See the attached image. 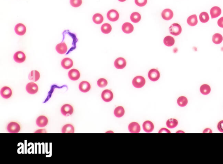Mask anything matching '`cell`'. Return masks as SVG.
Instances as JSON below:
<instances>
[{
    "mask_svg": "<svg viewBox=\"0 0 223 164\" xmlns=\"http://www.w3.org/2000/svg\"><path fill=\"white\" fill-rule=\"evenodd\" d=\"M143 128L144 131L146 132L151 133L153 132L154 129V125L151 121H146L143 124Z\"/></svg>",
    "mask_w": 223,
    "mask_h": 164,
    "instance_id": "9a60e30c",
    "label": "cell"
},
{
    "mask_svg": "<svg viewBox=\"0 0 223 164\" xmlns=\"http://www.w3.org/2000/svg\"><path fill=\"white\" fill-rule=\"evenodd\" d=\"M26 90L28 93L34 95L38 92L39 88L37 84L33 82H30L27 85Z\"/></svg>",
    "mask_w": 223,
    "mask_h": 164,
    "instance_id": "277c9868",
    "label": "cell"
},
{
    "mask_svg": "<svg viewBox=\"0 0 223 164\" xmlns=\"http://www.w3.org/2000/svg\"><path fill=\"white\" fill-rule=\"evenodd\" d=\"M178 124V122L177 120L174 118H170L167 121L166 125L168 128L172 129L176 127Z\"/></svg>",
    "mask_w": 223,
    "mask_h": 164,
    "instance_id": "83f0119b",
    "label": "cell"
},
{
    "mask_svg": "<svg viewBox=\"0 0 223 164\" xmlns=\"http://www.w3.org/2000/svg\"><path fill=\"white\" fill-rule=\"evenodd\" d=\"M62 132L63 133H73L75 132L74 128L71 124H66L62 128Z\"/></svg>",
    "mask_w": 223,
    "mask_h": 164,
    "instance_id": "cb8c5ba5",
    "label": "cell"
},
{
    "mask_svg": "<svg viewBox=\"0 0 223 164\" xmlns=\"http://www.w3.org/2000/svg\"><path fill=\"white\" fill-rule=\"evenodd\" d=\"M101 30L103 33L105 34L110 33L112 31L111 26L109 24H104L101 27Z\"/></svg>",
    "mask_w": 223,
    "mask_h": 164,
    "instance_id": "d6a6232c",
    "label": "cell"
},
{
    "mask_svg": "<svg viewBox=\"0 0 223 164\" xmlns=\"http://www.w3.org/2000/svg\"><path fill=\"white\" fill-rule=\"evenodd\" d=\"M122 30L126 34H130L134 31V26L129 22L125 23L122 26Z\"/></svg>",
    "mask_w": 223,
    "mask_h": 164,
    "instance_id": "7402d4cb",
    "label": "cell"
},
{
    "mask_svg": "<svg viewBox=\"0 0 223 164\" xmlns=\"http://www.w3.org/2000/svg\"><path fill=\"white\" fill-rule=\"evenodd\" d=\"M56 49L58 53L62 55L65 54L67 52L68 50L67 46L65 42L58 44L56 46Z\"/></svg>",
    "mask_w": 223,
    "mask_h": 164,
    "instance_id": "ac0fdd59",
    "label": "cell"
},
{
    "mask_svg": "<svg viewBox=\"0 0 223 164\" xmlns=\"http://www.w3.org/2000/svg\"><path fill=\"white\" fill-rule=\"evenodd\" d=\"M15 31L18 35L22 36L25 34L26 32V28L25 25L23 24H17L15 27Z\"/></svg>",
    "mask_w": 223,
    "mask_h": 164,
    "instance_id": "4fadbf2b",
    "label": "cell"
},
{
    "mask_svg": "<svg viewBox=\"0 0 223 164\" xmlns=\"http://www.w3.org/2000/svg\"><path fill=\"white\" fill-rule=\"evenodd\" d=\"M136 4L139 7H144L147 2V0H135Z\"/></svg>",
    "mask_w": 223,
    "mask_h": 164,
    "instance_id": "74e56055",
    "label": "cell"
},
{
    "mask_svg": "<svg viewBox=\"0 0 223 164\" xmlns=\"http://www.w3.org/2000/svg\"><path fill=\"white\" fill-rule=\"evenodd\" d=\"M212 132V130H211L210 128H206V129H204V131H203V133H211Z\"/></svg>",
    "mask_w": 223,
    "mask_h": 164,
    "instance_id": "b9f144b4",
    "label": "cell"
},
{
    "mask_svg": "<svg viewBox=\"0 0 223 164\" xmlns=\"http://www.w3.org/2000/svg\"><path fill=\"white\" fill-rule=\"evenodd\" d=\"M148 77L152 81H156L160 78V72L156 69H152L149 71Z\"/></svg>",
    "mask_w": 223,
    "mask_h": 164,
    "instance_id": "8992f818",
    "label": "cell"
},
{
    "mask_svg": "<svg viewBox=\"0 0 223 164\" xmlns=\"http://www.w3.org/2000/svg\"><path fill=\"white\" fill-rule=\"evenodd\" d=\"M211 91L210 86L207 84H204L201 86L200 92L203 95H208Z\"/></svg>",
    "mask_w": 223,
    "mask_h": 164,
    "instance_id": "f546056e",
    "label": "cell"
},
{
    "mask_svg": "<svg viewBox=\"0 0 223 164\" xmlns=\"http://www.w3.org/2000/svg\"><path fill=\"white\" fill-rule=\"evenodd\" d=\"M90 88V85L87 81H82L79 85V89L82 93H87L89 91Z\"/></svg>",
    "mask_w": 223,
    "mask_h": 164,
    "instance_id": "ffe728a7",
    "label": "cell"
},
{
    "mask_svg": "<svg viewBox=\"0 0 223 164\" xmlns=\"http://www.w3.org/2000/svg\"><path fill=\"white\" fill-rule=\"evenodd\" d=\"M132 83L133 86L136 88H141L144 87L146 81L144 78L142 76H136L133 79Z\"/></svg>",
    "mask_w": 223,
    "mask_h": 164,
    "instance_id": "6da1fadb",
    "label": "cell"
},
{
    "mask_svg": "<svg viewBox=\"0 0 223 164\" xmlns=\"http://www.w3.org/2000/svg\"><path fill=\"white\" fill-rule=\"evenodd\" d=\"M68 76L71 80L76 81L79 78L80 74L78 70L72 69L68 72Z\"/></svg>",
    "mask_w": 223,
    "mask_h": 164,
    "instance_id": "7c38bea8",
    "label": "cell"
},
{
    "mask_svg": "<svg viewBox=\"0 0 223 164\" xmlns=\"http://www.w3.org/2000/svg\"><path fill=\"white\" fill-rule=\"evenodd\" d=\"M127 65V62L123 57H119L114 62L115 67L118 69H124Z\"/></svg>",
    "mask_w": 223,
    "mask_h": 164,
    "instance_id": "5b68a950",
    "label": "cell"
},
{
    "mask_svg": "<svg viewBox=\"0 0 223 164\" xmlns=\"http://www.w3.org/2000/svg\"><path fill=\"white\" fill-rule=\"evenodd\" d=\"M128 129L129 132L132 133H138L140 131V126L139 124L137 122H132L128 126Z\"/></svg>",
    "mask_w": 223,
    "mask_h": 164,
    "instance_id": "5bb4252c",
    "label": "cell"
},
{
    "mask_svg": "<svg viewBox=\"0 0 223 164\" xmlns=\"http://www.w3.org/2000/svg\"><path fill=\"white\" fill-rule=\"evenodd\" d=\"M163 42L165 46L168 47H171L174 46L175 43V40L173 37L170 36H166L164 38Z\"/></svg>",
    "mask_w": 223,
    "mask_h": 164,
    "instance_id": "4316f807",
    "label": "cell"
},
{
    "mask_svg": "<svg viewBox=\"0 0 223 164\" xmlns=\"http://www.w3.org/2000/svg\"><path fill=\"white\" fill-rule=\"evenodd\" d=\"M141 17L140 14L138 12H134L130 16V19L133 22L136 23L141 20Z\"/></svg>",
    "mask_w": 223,
    "mask_h": 164,
    "instance_id": "1f68e13d",
    "label": "cell"
},
{
    "mask_svg": "<svg viewBox=\"0 0 223 164\" xmlns=\"http://www.w3.org/2000/svg\"><path fill=\"white\" fill-rule=\"evenodd\" d=\"M174 16V13L171 10L166 9L163 11L162 17L164 20L169 21L171 20Z\"/></svg>",
    "mask_w": 223,
    "mask_h": 164,
    "instance_id": "2e32d148",
    "label": "cell"
},
{
    "mask_svg": "<svg viewBox=\"0 0 223 164\" xmlns=\"http://www.w3.org/2000/svg\"><path fill=\"white\" fill-rule=\"evenodd\" d=\"M115 116L117 118H121L124 116L125 110L124 108L122 106H119L115 108L114 112Z\"/></svg>",
    "mask_w": 223,
    "mask_h": 164,
    "instance_id": "484cf974",
    "label": "cell"
},
{
    "mask_svg": "<svg viewBox=\"0 0 223 164\" xmlns=\"http://www.w3.org/2000/svg\"><path fill=\"white\" fill-rule=\"evenodd\" d=\"M108 82L107 80L104 78H100L97 81V85L100 88H104L107 86Z\"/></svg>",
    "mask_w": 223,
    "mask_h": 164,
    "instance_id": "d590c367",
    "label": "cell"
},
{
    "mask_svg": "<svg viewBox=\"0 0 223 164\" xmlns=\"http://www.w3.org/2000/svg\"><path fill=\"white\" fill-rule=\"evenodd\" d=\"M187 24L191 26L196 25L198 23V18L196 15L190 16L187 20Z\"/></svg>",
    "mask_w": 223,
    "mask_h": 164,
    "instance_id": "d4e9b609",
    "label": "cell"
},
{
    "mask_svg": "<svg viewBox=\"0 0 223 164\" xmlns=\"http://www.w3.org/2000/svg\"><path fill=\"white\" fill-rule=\"evenodd\" d=\"M118 1H120V2H124L126 0H118Z\"/></svg>",
    "mask_w": 223,
    "mask_h": 164,
    "instance_id": "7bdbcfd3",
    "label": "cell"
},
{
    "mask_svg": "<svg viewBox=\"0 0 223 164\" xmlns=\"http://www.w3.org/2000/svg\"><path fill=\"white\" fill-rule=\"evenodd\" d=\"M92 20L95 23L99 25L103 22V17L101 14H96L93 15Z\"/></svg>",
    "mask_w": 223,
    "mask_h": 164,
    "instance_id": "4dcf8cb0",
    "label": "cell"
},
{
    "mask_svg": "<svg viewBox=\"0 0 223 164\" xmlns=\"http://www.w3.org/2000/svg\"><path fill=\"white\" fill-rule=\"evenodd\" d=\"M40 77V74L39 72L36 70L32 71L28 75L29 79L35 82L39 80Z\"/></svg>",
    "mask_w": 223,
    "mask_h": 164,
    "instance_id": "603a6c76",
    "label": "cell"
},
{
    "mask_svg": "<svg viewBox=\"0 0 223 164\" xmlns=\"http://www.w3.org/2000/svg\"><path fill=\"white\" fill-rule=\"evenodd\" d=\"M159 133H170V132L169 130H168L167 128H162L159 131Z\"/></svg>",
    "mask_w": 223,
    "mask_h": 164,
    "instance_id": "60d3db41",
    "label": "cell"
},
{
    "mask_svg": "<svg viewBox=\"0 0 223 164\" xmlns=\"http://www.w3.org/2000/svg\"><path fill=\"white\" fill-rule=\"evenodd\" d=\"M209 16L206 12H203L200 13L199 16L200 20L201 22L205 23L208 22L209 20Z\"/></svg>",
    "mask_w": 223,
    "mask_h": 164,
    "instance_id": "e575fe53",
    "label": "cell"
},
{
    "mask_svg": "<svg viewBox=\"0 0 223 164\" xmlns=\"http://www.w3.org/2000/svg\"><path fill=\"white\" fill-rule=\"evenodd\" d=\"M20 125L16 122H11L8 125L7 130L8 132L11 133H17L20 131Z\"/></svg>",
    "mask_w": 223,
    "mask_h": 164,
    "instance_id": "3957f363",
    "label": "cell"
},
{
    "mask_svg": "<svg viewBox=\"0 0 223 164\" xmlns=\"http://www.w3.org/2000/svg\"><path fill=\"white\" fill-rule=\"evenodd\" d=\"M14 59L15 62L18 63H21L25 60V55L22 51H18L14 55Z\"/></svg>",
    "mask_w": 223,
    "mask_h": 164,
    "instance_id": "8fae6325",
    "label": "cell"
},
{
    "mask_svg": "<svg viewBox=\"0 0 223 164\" xmlns=\"http://www.w3.org/2000/svg\"><path fill=\"white\" fill-rule=\"evenodd\" d=\"M223 39L222 36L219 33L215 34L212 37V41L217 45L221 44L222 42Z\"/></svg>",
    "mask_w": 223,
    "mask_h": 164,
    "instance_id": "f1b7e54d",
    "label": "cell"
},
{
    "mask_svg": "<svg viewBox=\"0 0 223 164\" xmlns=\"http://www.w3.org/2000/svg\"><path fill=\"white\" fill-rule=\"evenodd\" d=\"M210 14L211 18H217L222 14V10L219 7L215 6L211 8L210 11Z\"/></svg>",
    "mask_w": 223,
    "mask_h": 164,
    "instance_id": "d6986e66",
    "label": "cell"
},
{
    "mask_svg": "<svg viewBox=\"0 0 223 164\" xmlns=\"http://www.w3.org/2000/svg\"><path fill=\"white\" fill-rule=\"evenodd\" d=\"M119 14L118 11L115 10H111L108 11L107 14L108 19L111 22H115L117 21L119 18Z\"/></svg>",
    "mask_w": 223,
    "mask_h": 164,
    "instance_id": "52a82bcc",
    "label": "cell"
},
{
    "mask_svg": "<svg viewBox=\"0 0 223 164\" xmlns=\"http://www.w3.org/2000/svg\"><path fill=\"white\" fill-rule=\"evenodd\" d=\"M70 3L72 7L78 8L82 4V0H70Z\"/></svg>",
    "mask_w": 223,
    "mask_h": 164,
    "instance_id": "8d00e7d4",
    "label": "cell"
},
{
    "mask_svg": "<svg viewBox=\"0 0 223 164\" xmlns=\"http://www.w3.org/2000/svg\"><path fill=\"white\" fill-rule=\"evenodd\" d=\"M217 25L220 27L223 28V17L221 18L217 22Z\"/></svg>",
    "mask_w": 223,
    "mask_h": 164,
    "instance_id": "ab89813d",
    "label": "cell"
},
{
    "mask_svg": "<svg viewBox=\"0 0 223 164\" xmlns=\"http://www.w3.org/2000/svg\"><path fill=\"white\" fill-rule=\"evenodd\" d=\"M73 108L69 104H65L62 106L61 109V113L64 116L67 114L72 115L73 112Z\"/></svg>",
    "mask_w": 223,
    "mask_h": 164,
    "instance_id": "30bf717a",
    "label": "cell"
},
{
    "mask_svg": "<svg viewBox=\"0 0 223 164\" xmlns=\"http://www.w3.org/2000/svg\"><path fill=\"white\" fill-rule=\"evenodd\" d=\"M73 63L72 59L69 58H65L62 60L61 65L65 69H68L72 67Z\"/></svg>",
    "mask_w": 223,
    "mask_h": 164,
    "instance_id": "44dd1931",
    "label": "cell"
},
{
    "mask_svg": "<svg viewBox=\"0 0 223 164\" xmlns=\"http://www.w3.org/2000/svg\"><path fill=\"white\" fill-rule=\"evenodd\" d=\"M36 124L39 127H44L48 123V119L45 116L39 117L36 120Z\"/></svg>",
    "mask_w": 223,
    "mask_h": 164,
    "instance_id": "e0dca14e",
    "label": "cell"
},
{
    "mask_svg": "<svg viewBox=\"0 0 223 164\" xmlns=\"http://www.w3.org/2000/svg\"><path fill=\"white\" fill-rule=\"evenodd\" d=\"M1 96L5 99L10 98L12 95V91L10 88L5 86L3 87L1 90Z\"/></svg>",
    "mask_w": 223,
    "mask_h": 164,
    "instance_id": "9c48e42d",
    "label": "cell"
},
{
    "mask_svg": "<svg viewBox=\"0 0 223 164\" xmlns=\"http://www.w3.org/2000/svg\"><path fill=\"white\" fill-rule=\"evenodd\" d=\"M217 129L221 132L223 133V120L221 121L217 124Z\"/></svg>",
    "mask_w": 223,
    "mask_h": 164,
    "instance_id": "f35d334b",
    "label": "cell"
},
{
    "mask_svg": "<svg viewBox=\"0 0 223 164\" xmlns=\"http://www.w3.org/2000/svg\"><path fill=\"white\" fill-rule=\"evenodd\" d=\"M177 104L181 107H185L188 103V100L185 97L181 96L179 97L177 101Z\"/></svg>",
    "mask_w": 223,
    "mask_h": 164,
    "instance_id": "836d02e7",
    "label": "cell"
},
{
    "mask_svg": "<svg viewBox=\"0 0 223 164\" xmlns=\"http://www.w3.org/2000/svg\"><path fill=\"white\" fill-rule=\"evenodd\" d=\"M113 93L110 90H105L102 93V98L104 102H111L113 100Z\"/></svg>",
    "mask_w": 223,
    "mask_h": 164,
    "instance_id": "ba28073f",
    "label": "cell"
},
{
    "mask_svg": "<svg viewBox=\"0 0 223 164\" xmlns=\"http://www.w3.org/2000/svg\"><path fill=\"white\" fill-rule=\"evenodd\" d=\"M170 32L172 35L178 36L182 32V28L179 24L174 23L172 24L169 28Z\"/></svg>",
    "mask_w": 223,
    "mask_h": 164,
    "instance_id": "7a4b0ae2",
    "label": "cell"
},
{
    "mask_svg": "<svg viewBox=\"0 0 223 164\" xmlns=\"http://www.w3.org/2000/svg\"><path fill=\"white\" fill-rule=\"evenodd\" d=\"M179 132H182V133H184V132H182V131H178V132H177V133H179Z\"/></svg>",
    "mask_w": 223,
    "mask_h": 164,
    "instance_id": "ee69618b",
    "label": "cell"
}]
</instances>
